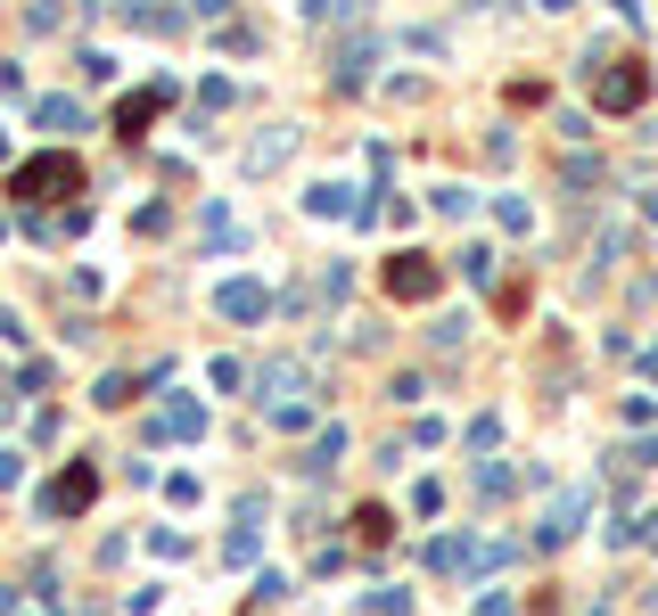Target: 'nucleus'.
<instances>
[{"label":"nucleus","mask_w":658,"mask_h":616,"mask_svg":"<svg viewBox=\"0 0 658 616\" xmlns=\"http://www.w3.org/2000/svg\"><path fill=\"white\" fill-rule=\"evenodd\" d=\"M387 288H395V296H436V264H429V255H395V264H387Z\"/></svg>","instance_id":"7ed1b4c3"},{"label":"nucleus","mask_w":658,"mask_h":616,"mask_svg":"<svg viewBox=\"0 0 658 616\" xmlns=\"http://www.w3.org/2000/svg\"><path fill=\"white\" fill-rule=\"evenodd\" d=\"M82 501H91V469H75V477L50 485V509H82Z\"/></svg>","instance_id":"20e7f679"},{"label":"nucleus","mask_w":658,"mask_h":616,"mask_svg":"<svg viewBox=\"0 0 658 616\" xmlns=\"http://www.w3.org/2000/svg\"><path fill=\"white\" fill-rule=\"evenodd\" d=\"M75 181H82V173H75V157H33L26 173L9 181V198H33V206H41V198H58V189H75Z\"/></svg>","instance_id":"f257e3e1"},{"label":"nucleus","mask_w":658,"mask_h":616,"mask_svg":"<svg viewBox=\"0 0 658 616\" xmlns=\"http://www.w3.org/2000/svg\"><path fill=\"white\" fill-rule=\"evenodd\" d=\"M585 82H592V99H601V108H634V99L650 91V82H642V74L626 67V58H601V74L585 67Z\"/></svg>","instance_id":"f03ea898"},{"label":"nucleus","mask_w":658,"mask_h":616,"mask_svg":"<svg viewBox=\"0 0 658 616\" xmlns=\"http://www.w3.org/2000/svg\"><path fill=\"white\" fill-rule=\"evenodd\" d=\"M157 108H165V91H148V99H132V108H124V132H140V123L157 116Z\"/></svg>","instance_id":"39448f33"}]
</instances>
